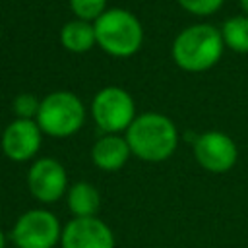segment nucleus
<instances>
[{
  "instance_id": "obj_1",
  "label": "nucleus",
  "mask_w": 248,
  "mask_h": 248,
  "mask_svg": "<svg viewBox=\"0 0 248 248\" xmlns=\"http://www.w3.org/2000/svg\"><path fill=\"white\" fill-rule=\"evenodd\" d=\"M134 157L145 163H163L178 147L176 124L161 112H141L124 132Z\"/></svg>"
},
{
  "instance_id": "obj_2",
  "label": "nucleus",
  "mask_w": 248,
  "mask_h": 248,
  "mask_svg": "<svg viewBox=\"0 0 248 248\" xmlns=\"http://www.w3.org/2000/svg\"><path fill=\"white\" fill-rule=\"evenodd\" d=\"M223 50L225 43L217 27L209 23H194L174 37L170 56L180 70L202 74L221 60Z\"/></svg>"
},
{
  "instance_id": "obj_3",
  "label": "nucleus",
  "mask_w": 248,
  "mask_h": 248,
  "mask_svg": "<svg viewBox=\"0 0 248 248\" xmlns=\"http://www.w3.org/2000/svg\"><path fill=\"white\" fill-rule=\"evenodd\" d=\"M93 25L97 46L114 58H130L143 45V25L126 8H107Z\"/></svg>"
},
{
  "instance_id": "obj_4",
  "label": "nucleus",
  "mask_w": 248,
  "mask_h": 248,
  "mask_svg": "<svg viewBox=\"0 0 248 248\" xmlns=\"http://www.w3.org/2000/svg\"><path fill=\"white\" fill-rule=\"evenodd\" d=\"M35 120L45 136L64 140L76 136L85 124V105L72 91H52L41 99Z\"/></svg>"
},
{
  "instance_id": "obj_5",
  "label": "nucleus",
  "mask_w": 248,
  "mask_h": 248,
  "mask_svg": "<svg viewBox=\"0 0 248 248\" xmlns=\"http://www.w3.org/2000/svg\"><path fill=\"white\" fill-rule=\"evenodd\" d=\"M89 112L95 126L103 134L126 132L138 116L134 97L118 85H107L101 91H97L91 101Z\"/></svg>"
},
{
  "instance_id": "obj_6",
  "label": "nucleus",
  "mask_w": 248,
  "mask_h": 248,
  "mask_svg": "<svg viewBox=\"0 0 248 248\" xmlns=\"http://www.w3.org/2000/svg\"><path fill=\"white\" fill-rule=\"evenodd\" d=\"M62 225L48 209H27L21 213L10 232L16 248H54L60 244Z\"/></svg>"
},
{
  "instance_id": "obj_7",
  "label": "nucleus",
  "mask_w": 248,
  "mask_h": 248,
  "mask_svg": "<svg viewBox=\"0 0 248 248\" xmlns=\"http://www.w3.org/2000/svg\"><path fill=\"white\" fill-rule=\"evenodd\" d=\"M27 188L41 203H54L68 192V172L54 157H39L27 170Z\"/></svg>"
},
{
  "instance_id": "obj_8",
  "label": "nucleus",
  "mask_w": 248,
  "mask_h": 248,
  "mask_svg": "<svg viewBox=\"0 0 248 248\" xmlns=\"http://www.w3.org/2000/svg\"><path fill=\"white\" fill-rule=\"evenodd\" d=\"M194 157L209 172H227L238 161V147L231 136L219 130H207L194 140Z\"/></svg>"
},
{
  "instance_id": "obj_9",
  "label": "nucleus",
  "mask_w": 248,
  "mask_h": 248,
  "mask_svg": "<svg viewBox=\"0 0 248 248\" xmlns=\"http://www.w3.org/2000/svg\"><path fill=\"white\" fill-rule=\"evenodd\" d=\"M43 136L45 134L41 132L37 120L16 118L2 132L0 138L2 153L14 163L35 161L43 143Z\"/></svg>"
},
{
  "instance_id": "obj_10",
  "label": "nucleus",
  "mask_w": 248,
  "mask_h": 248,
  "mask_svg": "<svg viewBox=\"0 0 248 248\" xmlns=\"http://www.w3.org/2000/svg\"><path fill=\"white\" fill-rule=\"evenodd\" d=\"M112 229L95 217H74L62 227L60 248H114Z\"/></svg>"
},
{
  "instance_id": "obj_11",
  "label": "nucleus",
  "mask_w": 248,
  "mask_h": 248,
  "mask_svg": "<svg viewBox=\"0 0 248 248\" xmlns=\"http://www.w3.org/2000/svg\"><path fill=\"white\" fill-rule=\"evenodd\" d=\"M132 157L126 136L120 134H103L91 147V161L97 169L114 172L120 170Z\"/></svg>"
},
{
  "instance_id": "obj_12",
  "label": "nucleus",
  "mask_w": 248,
  "mask_h": 248,
  "mask_svg": "<svg viewBox=\"0 0 248 248\" xmlns=\"http://www.w3.org/2000/svg\"><path fill=\"white\" fill-rule=\"evenodd\" d=\"M60 43L68 52L74 54H83L87 50H91L97 45V37H95V25L91 21H83V19H70L62 25L60 29Z\"/></svg>"
},
{
  "instance_id": "obj_13",
  "label": "nucleus",
  "mask_w": 248,
  "mask_h": 248,
  "mask_svg": "<svg viewBox=\"0 0 248 248\" xmlns=\"http://www.w3.org/2000/svg\"><path fill=\"white\" fill-rule=\"evenodd\" d=\"M66 202L74 217H95L101 207V194L91 182H74L66 192Z\"/></svg>"
},
{
  "instance_id": "obj_14",
  "label": "nucleus",
  "mask_w": 248,
  "mask_h": 248,
  "mask_svg": "<svg viewBox=\"0 0 248 248\" xmlns=\"http://www.w3.org/2000/svg\"><path fill=\"white\" fill-rule=\"evenodd\" d=\"M225 48L236 54H248V16H232L225 19L223 27L219 29Z\"/></svg>"
},
{
  "instance_id": "obj_15",
  "label": "nucleus",
  "mask_w": 248,
  "mask_h": 248,
  "mask_svg": "<svg viewBox=\"0 0 248 248\" xmlns=\"http://www.w3.org/2000/svg\"><path fill=\"white\" fill-rule=\"evenodd\" d=\"M74 16L83 21H95L107 12V0H68Z\"/></svg>"
},
{
  "instance_id": "obj_16",
  "label": "nucleus",
  "mask_w": 248,
  "mask_h": 248,
  "mask_svg": "<svg viewBox=\"0 0 248 248\" xmlns=\"http://www.w3.org/2000/svg\"><path fill=\"white\" fill-rule=\"evenodd\" d=\"M39 107H41V99L33 93H19L14 99L12 110L16 114V118H23V120H35L39 114Z\"/></svg>"
},
{
  "instance_id": "obj_17",
  "label": "nucleus",
  "mask_w": 248,
  "mask_h": 248,
  "mask_svg": "<svg viewBox=\"0 0 248 248\" xmlns=\"http://www.w3.org/2000/svg\"><path fill=\"white\" fill-rule=\"evenodd\" d=\"M176 2L184 12H188L192 16H198V17L213 16L225 4V0H176Z\"/></svg>"
},
{
  "instance_id": "obj_18",
  "label": "nucleus",
  "mask_w": 248,
  "mask_h": 248,
  "mask_svg": "<svg viewBox=\"0 0 248 248\" xmlns=\"http://www.w3.org/2000/svg\"><path fill=\"white\" fill-rule=\"evenodd\" d=\"M6 240H8L6 238V232L0 229V248H6Z\"/></svg>"
},
{
  "instance_id": "obj_19",
  "label": "nucleus",
  "mask_w": 248,
  "mask_h": 248,
  "mask_svg": "<svg viewBox=\"0 0 248 248\" xmlns=\"http://www.w3.org/2000/svg\"><path fill=\"white\" fill-rule=\"evenodd\" d=\"M240 2V8H242V14L248 16V0H238Z\"/></svg>"
}]
</instances>
